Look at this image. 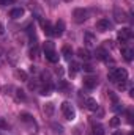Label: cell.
<instances>
[{
  "mask_svg": "<svg viewBox=\"0 0 134 135\" xmlns=\"http://www.w3.org/2000/svg\"><path fill=\"white\" fill-rule=\"evenodd\" d=\"M110 27H112V24L109 19H100L96 22V30H100V32H107V30H110Z\"/></svg>",
  "mask_w": 134,
  "mask_h": 135,
  "instance_id": "cell-5",
  "label": "cell"
},
{
  "mask_svg": "<svg viewBox=\"0 0 134 135\" xmlns=\"http://www.w3.org/2000/svg\"><path fill=\"white\" fill-rule=\"evenodd\" d=\"M84 71H85V72H93V66H92V65H84Z\"/></svg>",
  "mask_w": 134,
  "mask_h": 135,
  "instance_id": "cell-26",
  "label": "cell"
},
{
  "mask_svg": "<svg viewBox=\"0 0 134 135\" xmlns=\"http://www.w3.org/2000/svg\"><path fill=\"white\" fill-rule=\"evenodd\" d=\"M38 54H39L38 47H32V50H30V57H32V58H38Z\"/></svg>",
  "mask_w": 134,
  "mask_h": 135,
  "instance_id": "cell-24",
  "label": "cell"
},
{
  "mask_svg": "<svg viewBox=\"0 0 134 135\" xmlns=\"http://www.w3.org/2000/svg\"><path fill=\"white\" fill-rule=\"evenodd\" d=\"M21 121H24V123H33V118L29 113H21Z\"/></svg>",
  "mask_w": 134,
  "mask_h": 135,
  "instance_id": "cell-19",
  "label": "cell"
},
{
  "mask_svg": "<svg viewBox=\"0 0 134 135\" xmlns=\"http://www.w3.org/2000/svg\"><path fill=\"white\" fill-rule=\"evenodd\" d=\"M17 74H19V75H21V77H22V79H24V80H25V79H27V74H25V72H22V71H19V72H17Z\"/></svg>",
  "mask_w": 134,
  "mask_h": 135,
  "instance_id": "cell-29",
  "label": "cell"
},
{
  "mask_svg": "<svg viewBox=\"0 0 134 135\" xmlns=\"http://www.w3.org/2000/svg\"><path fill=\"white\" fill-rule=\"evenodd\" d=\"M112 135H123V134H122V132H114Z\"/></svg>",
  "mask_w": 134,
  "mask_h": 135,
  "instance_id": "cell-31",
  "label": "cell"
},
{
  "mask_svg": "<svg viewBox=\"0 0 134 135\" xmlns=\"http://www.w3.org/2000/svg\"><path fill=\"white\" fill-rule=\"evenodd\" d=\"M93 135H104V127L101 124H93Z\"/></svg>",
  "mask_w": 134,
  "mask_h": 135,
  "instance_id": "cell-17",
  "label": "cell"
},
{
  "mask_svg": "<svg viewBox=\"0 0 134 135\" xmlns=\"http://www.w3.org/2000/svg\"><path fill=\"white\" fill-rule=\"evenodd\" d=\"M129 135H134V134H129Z\"/></svg>",
  "mask_w": 134,
  "mask_h": 135,
  "instance_id": "cell-32",
  "label": "cell"
},
{
  "mask_svg": "<svg viewBox=\"0 0 134 135\" xmlns=\"http://www.w3.org/2000/svg\"><path fill=\"white\" fill-rule=\"evenodd\" d=\"M44 55H46V58H47L51 63H57V61H59V54L55 52V49L44 50Z\"/></svg>",
  "mask_w": 134,
  "mask_h": 135,
  "instance_id": "cell-7",
  "label": "cell"
},
{
  "mask_svg": "<svg viewBox=\"0 0 134 135\" xmlns=\"http://www.w3.org/2000/svg\"><path fill=\"white\" fill-rule=\"evenodd\" d=\"M133 38V30L131 28H122L120 32H118V39H120V42H126V41H129Z\"/></svg>",
  "mask_w": 134,
  "mask_h": 135,
  "instance_id": "cell-4",
  "label": "cell"
},
{
  "mask_svg": "<svg viewBox=\"0 0 134 135\" xmlns=\"http://www.w3.org/2000/svg\"><path fill=\"white\" fill-rule=\"evenodd\" d=\"M109 124H110V126H112V127H117V126H118V124H120V119H118V118H112V119H110V123H109Z\"/></svg>",
  "mask_w": 134,
  "mask_h": 135,
  "instance_id": "cell-25",
  "label": "cell"
},
{
  "mask_svg": "<svg viewBox=\"0 0 134 135\" xmlns=\"http://www.w3.org/2000/svg\"><path fill=\"white\" fill-rule=\"evenodd\" d=\"M10 16H11L13 19H19V17L24 16V9H22V8H13V9L10 11Z\"/></svg>",
  "mask_w": 134,
  "mask_h": 135,
  "instance_id": "cell-11",
  "label": "cell"
},
{
  "mask_svg": "<svg viewBox=\"0 0 134 135\" xmlns=\"http://www.w3.org/2000/svg\"><path fill=\"white\" fill-rule=\"evenodd\" d=\"M93 42H95V38H93V35L87 32V33H85V44H87V46H92Z\"/></svg>",
  "mask_w": 134,
  "mask_h": 135,
  "instance_id": "cell-18",
  "label": "cell"
},
{
  "mask_svg": "<svg viewBox=\"0 0 134 135\" xmlns=\"http://www.w3.org/2000/svg\"><path fill=\"white\" fill-rule=\"evenodd\" d=\"M107 77H109V80L114 82V83H122V82H126L128 72H126V69H123V68H112V69L109 71Z\"/></svg>",
  "mask_w": 134,
  "mask_h": 135,
  "instance_id": "cell-1",
  "label": "cell"
},
{
  "mask_svg": "<svg viewBox=\"0 0 134 135\" xmlns=\"http://www.w3.org/2000/svg\"><path fill=\"white\" fill-rule=\"evenodd\" d=\"M62 55H63V58H65V60L71 61V57H73V49H71L69 46H63V47H62Z\"/></svg>",
  "mask_w": 134,
  "mask_h": 135,
  "instance_id": "cell-10",
  "label": "cell"
},
{
  "mask_svg": "<svg viewBox=\"0 0 134 135\" xmlns=\"http://www.w3.org/2000/svg\"><path fill=\"white\" fill-rule=\"evenodd\" d=\"M79 69H81V65H79V63L71 61V63H69V75H71V77H74V75L79 72Z\"/></svg>",
  "mask_w": 134,
  "mask_h": 135,
  "instance_id": "cell-12",
  "label": "cell"
},
{
  "mask_svg": "<svg viewBox=\"0 0 134 135\" xmlns=\"http://www.w3.org/2000/svg\"><path fill=\"white\" fill-rule=\"evenodd\" d=\"M14 0H0V5H11Z\"/></svg>",
  "mask_w": 134,
  "mask_h": 135,
  "instance_id": "cell-27",
  "label": "cell"
},
{
  "mask_svg": "<svg viewBox=\"0 0 134 135\" xmlns=\"http://www.w3.org/2000/svg\"><path fill=\"white\" fill-rule=\"evenodd\" d=\"M85 105H87V108H88V110H92V112H96V110H98V102L95 101L93 98H87Z\"/></svg>",
  "mask_w": 134,
  "mask_h": 135,
  "instance_id": "cell-9",
  "label": "cell"
},
{
  "mask_svg": "<svg viewBox=\"0 0 134 135\" xmlns=\"http://www.w3.org/2000/svg\"><path fill=\"white\" fill-rule=\"evenodd\" d=\"M62 113H63V116L66 119H74V116H76V110H74V107L69 102H63L62 104Z\"/></svg>",
  "mask_w": 134,
  "mask_h": 135,
  "instance_id": "cell-2",
  "label": "cell"
},
{
  "mask_svg": "<svg viewBox=\"0 0 134 135\" xmlns=\"http://www.w3.org/2000/svg\"><path fill=\"white\" fill-rule=\"evenodd\" d=\"M51 91H52V86L51 85H47V86H44V88H41V94H51Z\"/></svg>",
  "mask_w": 134,
  "mask_h": 135,
  "instance_id": "cell-22",
  "label": "cell"
},
{
  "mask_svg": "<svg viewBox=\"0 0 134 135\" xmlns=\"http://www.w3.org/2000/svg\"><path fill=\"white\" fill-rule=\"evenodd\" d=\"M59 88H60V90L66 88V82H60V83H59Z\"/></svg>",
  "mask_w": 134,
  "mask_h": 135,
  "instance_id": "cell-28",
  "label": "cell"
},
{
  "mask_svg": "<svg viewBox=\"0 0 134 135\" xmlns=\"http://www.w3.org/2000/svg\"><path fill=\"white\" fill-rule=\"evenodd\" d=\"M73 17H74L76 22H84V21L88 17V13H87L84 8H76V9L73 11Z\"/></svg>",
  "mask_w": 134,
  "mask_h": 135,
  "instance_id": "cell-3",
  "label": "cell"
},
{
  "mask_svg": "<svg viewBox=\"0 0 134 135\" xmlns=\"http://www.w3.org/2000/svg\"><path fill=\"white\" fill-rule=\"evenodd\" d=\"M43 28H44V33L47 35V36H55V35H54V27H52L49 22H44V24H43Z\"/></svg>",
  "mask_w": 134,
  "mask_h": 135,
  "instance_id": "cell-14",
  "label": "cell"
},
{
  "mask_svg": "<svg viewBox=\"0 0 134 135\" xmlns=\"http://www.w3.org/2000/svg\"><path fill=\"white\" fill-rule=\"evenodd\" d=\"M49 49H55V46H54L52 41H46V42L43 44V50H49Z\"/></svg>",
  "mask_w": 134,
  "mask_h": 135,
  "instance_id": "cell-20",
  "label": "cell"
},
{
  "mask_svg": "<svg viewBox=\"0 0 134 135\" xmlns=\"http://www.w3.org/2000/svg\"><path fill=\"white\" fill-rule=\"evenodd\" d=\"M44 112H46L47 115H52V112H54V104H46Z\"/></svg>",
  "mask_w": 134,
  "mask_h": 135,
  "instance_id": "cell-21",
  "label": "cell"
},
{
  "mask_svg": "<svg viewBox=\"0 0 134 135\" xmlns=\"http://www.w3.org/2000/svg\"><path fill=\"white\" fill-rule=\"evenodd\" d=\"M95 57H96L98 60H106V58H107V52H106L104 49H96Z\"/></svg>",
  "mask_w": 134,
  "mask_h": 135,
  "instance_id": "cell-16",
  "label": "cell"
},
{
  "mask_svg": "<svg viewBox=\"0 0 134 135\" xmlns=\"http://www.w3.org/2000/svg\"><path fill=\"white\" fill-rule=\"evenodd\" d=\"M3 32H5V28H3V25L0 24V35H3Z\"/></svg>",
  "mask_w": 134,
  "mask_h": 135,
  "instance_id": "cell-30",
  "label": "cell"
},
{
  "mask_svg": "<svg viewBox=\"0 0 134 135\" xmlns=\"http://www.w3.org/2000/svg\"><path fill=\"white\" fill-rule=\"evenodd\" d=\"M63 30H65V22H63V21H59V22L54 25V35H55V36H62V35H63Z\"/></svg>",
  "mask_w": 134,
  "mask_h": 135,
  "instance_id": "cell-8",
  "label": "cell"
},
{
  "mask_svg": "<svg viewBox=\"0 0 134 135\" xmlns=\"http://www.w3.org/2000/svg\"><path fill=\"white\" fill-rule=\"evenodd\" d=\"M96 85H98V79H96V77H93V75H87V77L84 79V86H85V88L93 90Z\"/></svg>",
  "mask_w": 134,
  "mask_h": 135,
  "instance_id": "cell-6",
  "label": "cell"
},
{
  "mask_svg": "<svg viewBox=\"0 0 134 135\" xmlns=\"http://www.w3.org/2000/svg\"><path fill=\"white\" fill-rule=\"evenodd\" d=\"M77 55H79L82 60H90V58H92L90 52H88V50H85V49H79V50H77Z\"/></svg>",
  "mask_w": 134,
  "mask_h": 135,
  "instance_id": "cell-15",
  "label": "cell"
},
{
  "mask_svg": "<svg viewBox=\"0 0 134 135\" xmlns=\"http://www.w3.org/2000/svg\"><path fill=\"white\" fill-rule=\"evenodd\" d=\"M122 54H123V57H125L126 61H131L133 60V55H134V50L133 49H128V47H123L122 49Z\"/></svg>",
  "mask_w": 134,
  "mask_h": 135,
  "instance_id": "cell-13",
  "label": "cell"
},
{
  "mask_svg": "<svg viewBox=\"0 0 134 135\" xmlns=\"http://www.w3.org/2000/svg\"><path fill=\"white\" fill-rule=\"evenodd\" d=\"M115 14H117V21H118V22H122V21L125 22V21H126V17H125V14H123V13L120 14V13H118V9H115Z\"/></svg>",
  "mask_w": 134,
  "mask_h": 135,
  "instance_id": "cell-23",
  "label": "cell"
}]
</instances>
